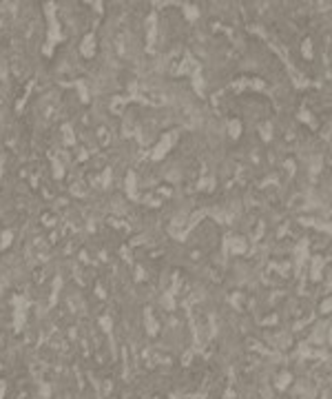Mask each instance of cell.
Wrapping results in <instances>:
<instances>
[{
    "label": "cell",
    "mask_w": 332,
    "mask_h": 399,
    "mask_svg": "<svg viewBox=\"0 0 332 399\" xmlns=\"http://www.w3.org/2000/svg\"><path fill=\"white\" fill-rule=\"evenodd\" d=\"M173 142H175V133H164V135L160 137V142L155 144V149H153V153H151V158H153L155 162H160V160H162L164 155L170 151Z\"/></svg>",
    "instance_id": "2"
},
{
    "label": "cell",
    "mask_w": 332,
    "mask_h": 399,
    "mask_svg": "<svg viewBox=\"0 0 332 399\" xmlns=\"http://www.w3.org/2000/svg\"><path fill=\"white\" fill-rule=\"evenodd\" d=\"M13 242V233L11 231H4L2 235H0V249H9Z\"/></svg>",
    "instance_id": "7"
},
{
    "label": "cell",
    "mask_w": 332,
    "mask_h": 399,
    "mask_svg": "<svg viewBox=\"0 0 332 399\" xmlns=\"http://www.w3.org/2000/svg\"><path fill=\"white\" fill-rule=\"evenodd\" d=\"M7 395V379H0V399H4Z\"/></svg>",
    "instance_id": "10"
},
{
    "label": "cell",
    "mask_w": 332,
    "mask_h": 399,
    "mask_svg": "<svg viewBox=\"0 0 332 399\" xmlns=\"http://www.w3.org/2000/svg\"><path fill=\"white\" fill-rule=\"evenodd\" d=\"M239 129H241V125H239V122H230V135H232V137H237V135H239V133H241Z\"/></svg>",
    "instance_id": "9"
},
{
    "label": "cell",
    "mask_w": 332,
    "mask_h": 399,
    "mask_svg": "<svg viewBox=\"0 0 332 399\" xmlns=\"http://www.w3.org/2000/svg\"><path fill=\"white\" fill-rule=\"evenodd\" d=\"M230 249H232V253L241 255V253H244V249H246V242L241 240V237H237V240H232V242H230Z\"/></svg>",
    "instance_id": "6"
},
{
    "label": "cell",
    "mask_w": 332,
    "mask_h": 399,
    "mask_svg": "<svg viewBox=\"0 0 332 399\" xmlns=\"http://www.w3.org/2000/svg\"><path fill=\"white\" fill-rule=\"evenodd\" d=\"M40 395H42V399H49L51 397V386H49V384H40Z\"/></svg>",
    "instance_id": "8"
},
{
    "label": "cell",
    "mask_w": 332,
    "mask_h": 399,
    "mask_svg": "<svg viewBox=\"0 0 332 399\" xmlns=\"http://www.w3.org/2000/svg\"><path fill=\"white\" fill-rule=\"evenodd\" d=\"M126 193H129L131 198L137 196V182H135V173L129 171V175H126Z\"/></svg>",
    "instance_id": "4"
},
{
    "label": "cell",
    "mask_w": 332,
    "mask_h": 399,
    "mask_svg": "<svg viewBox=\"0 0 332 399\" xmlns=\"http://www.w3.org/2000/svg\"><path fill=\"white\" fill-rule=\"evenodd\" d=\"M290 382H292V377L288 373H281L279 375V379H277V391H286L288 386H290Z\"/></svg>",
    "instance_id": "5"
},
{
    "label": "cell",
    "mask_w": 332,
    "mask_h": 399,
    "mask_svg": "<svg viewBox=\"0 0 332 399\" xmlns=\"http://www.w3.org/2000/svg\"><path fill=\"white\" fill-rule=\"evenodd\" d=\"M319 264H321V258H315V273H312L315 279H319Z\"/></svg>",
    "instance_id": "11"
},
{
    "label": "cell",
    "mask_w": 332,
    "mask_h": 399,
    "mask_svg": "<svg viewBox=\"0 0 332 399\" xmlns=\"http://www.w3.org/2000/svg\"><path fill=\"white\" fill-rule=\"evenodd\" d=\"M321 311L330 313V297H326V302H321Z\"/></svg>",
    "instance_id": "12"
},
{
    "label": "cell",
    "mask_w": 332,
    "mask_h": 399,
    "mask_svg": "<svg viewBox=\"0 0 332 399\" xmlns=\"http://www.w3.org/2000/svg\"><path fill=\"white\" fill-rule=\"evenodd\" d=\"M27 308H29V302H27L22 295L13 297V331L22 332L27 324Z\"/></svg>",
    "instance_id": "1"
},
{
    "label": "cell",
    "mask_w": 332,
    "mask_h": 399,
    "mask_svg": "<svg viewBox=\"0 0 332 399\" xmlns=\"http://www.w3.org/2000/svg\"><path fill=\"white\" fill-rule=\"evenodd\" d=\"M158 322H155V317H153V313H146V332H149V335L151 337H155V335H158Z\"/></svg>",
    "instance_id": "3"
},
{
    "label": "cell",
    "mask_w": 332,
    "mask_h": 399,
    "mask_svg": "<svg viewBox=\"0 0 332 399\" xmlns=\"http://www.w3.org/2000/svg\"><path fill=\"white\" fill-rule=\"evenodd\" d=\"M2 178H4V166L0 164V184H2Z\"/></svg>",
    "instance_id": "13"
},
{
    "label": "cell",
    "mask_w": 332,
    "mask_h": 399,
    "mask_svg": "<svg viewBox=\"0 0 332 399\" xmlns=\"http://www.w3.org/2000/svg\"><path fill=\"white\" fill-rule=\"evenodd\" d=\"M326 399H330V397H326Z\"/></svg>",
    "instance_id": "14"
}]
</instances>
